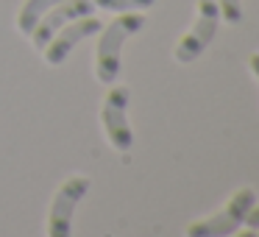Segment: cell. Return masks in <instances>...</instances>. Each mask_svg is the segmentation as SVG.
<instances>
[{"instance_id":"1","label":"cell","mask_w":259,"mask_h":237,"mask_svg":"<svg viewBox=\"0 0 259 237\" xmlns=\"http://www.w3.org/2000/svg\"><path fill=\"white\" fill-rule=\"evenodd\" d=\"M145 25V17L142 14H120L117 20L103 28L101 40H98L95 48V75L103 81V84H114L120 75V53H123V45L128 36H134L137 31Z\"/></svg>"},{"instance_id":"2","label":"cell","mask_w":259,"mask_h":237,"mask_svg":"<svg viewBox=\"0 0 259 237\" xmlns=\"http://www.w3.org/2000/svg\"><path fill=\"white\" fill-rule=\"evenodd\" d=\"M251 207H253V190L242 187L240 192H234V198L220 212H214L206 220H195V223L187 226V237H229L231 231H237L242 226Z\"/></svg>"},{"instance_id":"3","label":"cell","mask_w":259,"mask_h":237,"mask_svg":"<svg viewBox=\"0 0 259 237\" xmlns=\"http://www.w3.org/2000/svg\"><path fill=\"white\" fill-rule=\"evenodd\" d=\"M218 23H220V9L214 0H198V20L190 31L179 40L176 45V62L187 64V62H195L206 45L214 40L218 34Z\"/></svg>"},{"instance_id":"4","label":"cell","mask_w":259,"mask_h":237,"mask_svg":"<svg viewBox=\"0 0 259 237\" xmlns=\"http://www.w3.org/2000/svg\"><path fill=\"white\" fill-rule=\"evenodd\" d=\"M87 192H90V179H84V176H70V179L59 187L53 201H51L48 237H70L73 234V212Z\"/></svg>"},{"instance_id":"5","label":"cell","mask_w":259,"mask_h":237,"mask_svg":"<svg viewBox=\"0 0 259 237\" xmlns=\"http://www.w3.org/2000/svg\"><path fill=\"white\" fill-rule=\"evenodd\" d=\"M128 101H131L128 87H112L103 98V109H101L103 131L117 151H128L134 145V134H131L128 126Z\"/></svg>"},{"instance_id":"6","label":"cell","mask_w":259,"mask_h":237,"mask_svg":"<svg viewBox=\"0 0 259 237\" xmlns=\"http://www.w3.org/2000/svg\"><path fill=\"white\" fill-rule=\"evenodd\" d=\"M90 14H95V3L92 0H62L36 23V28L31 31V42H34V48L42 51L67 23H73L78 17H90Z\"/></svg>"},{"instance_id":"7","label":"cell","mask_w":259,"mask_h":237,"mask_svg":"<svg viewBox=\"0 0 259 237\" xmlns=\"http://www.w3.org/2000/svg\"><path fill=\"white\" fill-rule=\"evenodd\" d=\"M98 31H101V20L92 17V14L90 17H78V20H73V23H67L45 48H42V51H45V62L51 64V67H59V64L73 53V48L78 45L81 40L98 34Z\"/></svg>"},{"instance_id":"8","label":"cell","mask_w":259,"mask_h":237,"mask_svg":"<svg viewBox=\"0 0 259 237\" xmlns=\"http://www.w3.org/2000/svg\"><path fill=\"white\" fill-rule=\"evenodd\" d=\"M56 3H62V0H25L23 9H20V14H17V28H20V34L31 36V31L36 28V23H39V20L45 17L48 12H51Z\"/></svg>"},{"instance_id":"9","label":"cell","mask_w":259,"mask_h":237,"mask_svg":"<svg viewBox=\"0 0 259 237\" xmlns=\"http://www.w3.org/2000/svg\"><path fill=\"white\" fill-rule=\"evenodd\" d=\"M98 9H106V12H142V9H151L156 0H92Z\"/></svg>"},{"instance_id":"10","label":"cell","mask_w":259,"mask_h":237,"mask_svg":"<svg viewBox=\"0 0 259 237\" xmlns=\"http://www.w3.org/2000/svg\"><path fill=\"white\" fill-rule=\"evenodd\" d=\"M220 9V17L226 20V23L237 25L242 20V6H240V0H214Z\"/></svg>"},{"instance_id":"11","label":"cell","mask_w":259,"mask_h":237,"mask_svg":"<svg viewBox=\"0 0 259 237\" xmlns=\"http://www.w3.org/2000/svg\"><path fill=\"white\" fill-rule=\"evenodd\" d=\"M242 223H248V229H259V207H251L245 215V220Z\"/></svg>"},{"instance_id":"12","label":"cell","mask_w":259,"mask_h":237,"mask_svg":"<svg viewBox=\"0 0 259 237\" xmlns=\"http://www.w3.org/2000/svg\"><path fill=\"white\" fill-rule=\"evenodd\" d=\"M251 70L256 73V78H259V53H253V56H251Z\"/></svg>"},{"instance_id":"13","label":"cell","mask_w":259,"mask_h":237,"mask_svg":"<svg viewBox=\"0 0 259 237\" xmlns=\"http://www.w3.org/2000/svg\"><path fill=\"white\" fill-rule=\"evenodd\" d=\"M237 237H259V234H256V229H248V231H240Z\"/></svg>"}]
</instances>
